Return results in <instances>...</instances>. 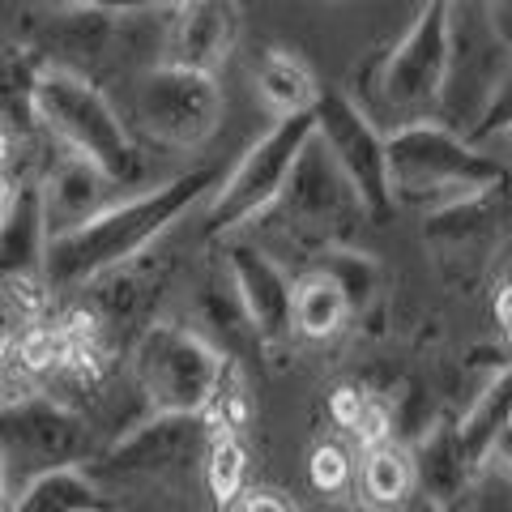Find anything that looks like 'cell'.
<instances>
[{"mask_svg": "<svg viewBox=\"0 0 512 512\" xmlns=\"http://www.w3.org/2000/svg\"><path fill=\"white\" fill-rule=\"evenodd\" d=\"M214 184H218L214 167H192L154 188L124 192V197H116L107 210H99L82 227L47 239V248H43L47 291H82L90 278L146 256L192 205L201 197H210Z\"/></svg>", "mask_w": 512, "mask_h": 512, "instance_id": "obj_1", "label": "cell"}, {"mask_svg": "<svg viewBox=\"0 0 512 512\" xmlns=\"http://www.w3.org/2000/svg\"><path fill=\"white\" fill-rule=\"evenodd\" d=\"M384 163H389L393 205L423 214H436L461 197L504 184V167L444 120H414L384 133Z\"/></svg>", "mask_w": 512, "mask_h": 512, "instance_id": "obj_2", "label": "cell"}, {"mask_svg": "<svg viewBox=\"0 0 512 512\" xmlns=\"http://www.w3.org/2000/svg\"><path fill=\"white\" fill-rule=\"evenodd\" d=\"M448 73V0H423L414 22L389 52L367 64L355 86V103L384 133L414 120L440 116V94Z\"/></svg>", "mask_w": 512, "mask_h": 512, "instance_id": "obj_3", "label": "cell"}, {"mask_svg": "<svg viewBox=\"0 0 512 512\" xmlns=\"http://www.w3.org/2000/svg\"><path fill=\"white\" fill-rule=\"evenodd\" d=\"M30 116H35L47 133L69 154L90 158L94 167H103L120 188H133L141 180V154L133 141V128L120 120L116 103L94 86L86 73L69 69V64H47L35 73V82L26 90Z\"/></svg>", "mask_w": 512, "mask_h": 512, "instance_id": "obj_4", "label": "cell"}, {"mask_svg": "<svg viewBox=\"0 0 512 512\" xmlns=\"http://www.w3.org/2000/svg\"><path fill=\"white\" fill-rule=\"evenodd\" d=\"M231 372V355L180 320H154L137 333L133 376L154 414H205Z\"/></svg>", "mask_w": 512, "mask_h": 512, "instance_id": "obj_5", "label": "cell"}, {"mask_svg": "<svg viewBox=\"0 0 512 512\" xmlns=\"http://www.w3.org/2000/svg\"><path fill=\"white\" fill-rule=\"evenodd\" d=\"M256 218H269L274 227H282L308 252L350 244L363 222H372L363 210L355 184L342 175V167L329 158V150L316 141V133L308 137V146L299 150L295 167H291V175H286V184L274 197V205Z\"/></svg>", "mask_w": 512, "mask_h": 512, "instance_id": "obj_6", "label": "cell"}, {"mask_svg": "<svg viewBox=\"0 0 512 512\" xmlns=\"http://www.w3.org/2000/svg\"><path fill=\"white\" fill-rule=\"evenodd\" d=\"M227 116V94L218 77L146 64L133 77V124L137 133L167 150H201Z\"/></svg>", "mask_w": 512, "mask_h": 512, "instance_id": "obj_7", "label": "cell"}, {"mask_svg": "<svg viewBox=\"0 0 512 512\" xmlns=\"http://www.w3.org/2000/svg\"><path fill=\"white\" fill-rule=\"evenodd\" d=\"M312 137V111L278 116L269 133H261L252 146L239 154V163L222 175L210 192V210H205V235H227L248 227L256 214H265L274 197L282 192L299 150Z\"/></svg>", "mask_w": 512, "mask_h": 512, "instance_id": "obj_8", "label": "cell"}, {"mask_svg": "<svg viewBox=\"0 0 512 512\" xmlns=\"http://www.w3.org/2000/svg\"><path fill=\"white\" fill-rule=\"evenodd\" d=\"M508 64L512 43L495 30L487 0H448V73L436 120L470 133Z\"/></svg>", "mask_w": 512, "mask_h": 512, "instance_id": "obj_9", "label": "cell"}, {"mask_svg": "<svg viewBox=\"0 0 512 512\" xmlns=\"http://www.w3.org/2000/svg\"><path fill=\"white\" fill-rule=\"evenodd\" d=\"M312 133L355 184L372 222H384L397 205L389 197V163H384V128L355 103L350 90H320L312 107Z\"/></svg>", "mask_w": 512, "mask_h": 512, "instance_id": "obj_10", "label": "cell"}, {"mask_svg": "<svg viewBox=\"0 0 512 512\" xmlns=\"http://www.w3.org/2000/svg\"><path fill=\"white\" fill-rule=\"evenodd\" d=\"M239 26H244V0H180L163 9L158 64L218 77L235 52Z\"/></svg>", "mask_w": 512, "mask_h": 512, "instance_id": "obj_11", "label": "cell"}, {"mask_svg": "<svg viewBox=\"0 0 512 512\" xmlns=\"http://www.w3.org/2000/svg\"><path fill=\"white\" fill-rule=\"evenodd\" d=\"M0 453L5 461L35 466V474L77 466L86 453V423L56 402L18 397V402L0 406Z\"/></svg>", "mask_w": 512, "mask_h": 512, "instance_id": "obj_12", "label": "cell"}, {"mask_svg": "<svg viewBox=\"0 0 512 512\" xmlns=\"http://www.w3.org/2000/svg\"><path fill=\"white\" fill-rule=\"evenodd\" d=\"M43 248L47 231L39 210V188L22 184L13 192V201L0 210V303L35 312L47 299Z\"/></svg>", "mask_w": 512, "mask_h": 512, "instance_id": "obj_13", "label": "cell"}, {"mask_svg": "<svg viewBox=\"0 0 512 512\" xmlns=\"http://www.w3.org/2000/svg\"><path fill=\"white\" fill-rule=\"evenodd\" d=\"M227 278L231 291L244 308L248 325L261 346H278L282 338H291L295 320H291V278L286 269L252 239H231L227 244Z\"/></svg>", "mask_w": 512, "mask_h": 512, "instance_id": "obj_14", "label": "cell"}, {"mask_svg": "<svg viewBox=\"0 0 512 512\" xmlns=\"http://www.w3.org/2000/svg\"><path fill=\"white\" fill-rule=\"evenodd\" d=\"M35 188H39V210H43L47 239L82 227V222H90L99 210H107L116 197H124V188L82 154H64L60 163L43 175V184H35Z\"/></svg>", "mask_w": 512, "mask_h": 512, "instance_id": "obj_15", "label": "cell"}, {"mask_svg": "<svg viewBox=\"0 0 512 512\" xmlns=\"http://www.w3.org/2000/svg\"><path fill=\"white\" fill-rule=\"evenodd\" d=\"M205 448H210L205 414H154L146 427H137L111 453V461H116V470L167 474V470H184L192 461H201Z\"/></svg>", "mask_w": 512, "mask_h": 512, "instance_id": "obj_16", "label": "cell"}, {"mask_svg": "<svg viewBox=\"0 0 512 512\" xmlns=\"http://www.w3.org/2000/svg\"><path fill=\"white\" fill-rule=\"evenodd\" d=\"M410 466H414V487L423 491L427 508H440V512L457 504V495L466 491L470 474H474L466 466V457H461L457 427L444 419L431 423L419 436V444H414V453H410Z\"/></svg>", "mask_w": 512, "mask_h": 512, "instance_id": "obj_17", "label": "cell"}, {"mask_svg": "<svg viewBox=\"0 0 512 512\" xmlns=\"http://www.w3.org/2000/svg\"><path fill=\"white\" fill-rule=\"evenodd\" d=\"M256 94L261 103L274 111V116H295V111H312L320 99L316 73L308 69V60L299 52H286V47H269V52L256 60Z\"/></svg>", "mask_w": 512, "mask_h": 512, "instance_id": "obj_18", "label": "cell"}, {"mask_svg": "<svg viewBox=\"0 0 512 512\" xmlns=\"http://www.w3.org/2000/svg\"><path fill=\"white\" fill-rule=\"evenodd\" d=\"M508 419H512V363L500 367V372L487 380V389L474 397V406L461 414V423H453V427H457L461 457H466L470 470H483V466H487L491 444H495V436L504 431Z\"/></svg>", "mask_w": 512, "mask_h": 512, "instance_id": "obj_19", "label": "cell"}, {"mask_svg": "<svg viewBox=\"0 0 512 512\" xmlns=\"http://www.w3.org/2000/svg\"><path fill=\"white\" fill-rule=\"evenodd\" d=\"M355 316L350 303L342 295V286L333 282L325 269H308L291 282V320H295V333L312 342H325L333 333H342V325Z\"/></svg>", "mask_w": 512, "mask_h": 512, "instance_id": "obj_20", "label": "cell"}, {"mask_svg": "<svg viewBox=\"0 0 512 512\" xmlns=\"http://www.w3.org/2000/svg\"><path fill=\"white\" fill-rule=\"evenodd\" d=\"M9 512H107V508L99 500V487L82 470L56 466L30 478Z\"/></svg>", "mask_w": 512, "mask_h": 512, "instance_id": "obj_21", "label": "cell"}, {"mask_svg": "<svg viewBox=\"0 0 512 512\" xmlns=\"http://www.w3.org/2000/svg\"><path fill=\"white\" fill-rule=\"evenodd\" d=\"M359 483H363V500L376 508H397L406 504V495L414 491V466L410 453L397 440L363 448V466H359Z\"/></svg>", "mask_w": 512, "mask_h": 512, "instance_id": "obj_22", "label": "cell"}, {"mask_svg": "<svg viewBox=\"0 0 512 512\" xmlns=\"http://www.w3.org/2000/svg\"><path fill=\"white\" fill-rule=\"evenodd\" d=\"M312 265H316V269H325V274L342 286V295H346V303H350V312H363L367 303L376 299V291H380V265H376L367 252H355L350 244L312 252Z\"/></svg>", "mask_w": 512, "mask_h": 512, "instance_id": "obj_23", "label": "cell"}, {"mask_svg": "<svg viewBox=\"0 0 512 512\" xmlns=\"http://www.w3.org/2000/svg\"><path fill=\"white\" fill-rule=\"evenodd\" d=\"M244 470H248V457H244V444H239L231 431L210 440L205 448V483H210V495L218 500V508H231L244 491Z\"/></svg>", "mask_w": 512, "mask_h": 512, "instance_id": "obj_24", "label": "cell"}, {"mask_svg": "<svg viewBox=\"0 0 512 512\" xmlns=\"http://www.w3.org/2000/svg\"><path fill=\"white\" fill-rule=\"evenodd\" d=\"M308 483L316 495H342L355 483V457H350V448L338 440L316 444L308 457Z\"/></svg>", "mask_w": 512, "mask_h": 512, "instance_id": "obj_25", "label": "cell"}, {"mask_svg": "<svg viewBox=\"0 0 512 512\" xmlns=\"http://www.w3.org/2000/svg\"><path fill=\"white\" fill-rule=\"evenodd\" d=\"M393 431H397V406L380 393H367L359 419H355V427H350V436L359 440V448H376V444H389Z\"/></svg>", "mask_w": 512, "mask_h": 512, "instance_id": "obj_26", "label": "cell"}, {"mask_svg": "<svg viewBox=\"0 0 512 512\" xmlns=\"http://www.w3.org/2000/svg\"><path fill=\"white\" fill-rule=\"evenodd\" d=\"M500 133H512V64L504 69L500 82H495L491 99H487V107H483V116H478V124L470 128L466 137L474 141V146H483V141L500 137Z\"/></svg>", "mask_w": 512, "mask_h": 512, "instance_id": "obj_27", "label": "cell"}, {"mask_svg": "<svg viewBox=\"0 0 512 512\" xmlns=\"http://www.w3.org/2000/svg\"><path fill=\"white\" fill-rule=\"evenodd\" d=\"M363 389H355V384H342V389H333V397H329V414H333V423H338L342 431H350L355 427V419H359V410H363Z\"/></svg>", "mask_w": 512, "mask_h": 512, "instance_id": "obj_28", "label": "cell"}, {"mask_svg": "<svg viewBox=\"0 0 512 512\" xmlns=\"http://www.w3.org/2000/svg\"><path fill=\"white\" fill-rule=\"evenodd\" d=\"M73 5H90V9H103V13H163L180 0H73Z\"/></svg>", "mask_w": 512, "mask_h": 512, "instance_id": "obj_29", "label": "cell"}, {"mask_svg": "<svg viewBox=\"0 0 512 512\" xmlns=\"http://www.w3.org/2000/svg\"><path fill=\"white\" fill-rule=\"evenodd\" d=\"M239 512H295V508L274 491H248L244 504H239Z\"/></svg>", "mask_w": 512, "mask_h": 512, "instance_id": "obj_30", "label": "cell"}, {"mask_svg": "<svg viewBox=\"0 0 512 512\" xmlns=\"http://www.w3.org/2000/svg\"><path fill=\"white\" fill-rule=\"evenodd\" d=\"M487 461H491V466H500V470L512 478V419L504 423V431H500V436H495V444H491Z\"/></svg>", "mask_w": 512, "mask_h": 512, "instance_id": "obj_31", "label": "cell"}, {"mask_svg": "<svg viewBox=\"0 0 512 512\" xmlns=\"http://www.w3.org/2000/svg\"><path fill=\"white\" fill-rule=\"evenodd\" d=\"M487 13H491V22L495 30L512 43V0H487Z\"/></svg>", "mask_w": 512, "mask_h": 512, "instance_id": "obj_32", "label": "cell"}, {"mask_svg": "<svg viewBox=\"0 0 512 512\" xmlns=\"http://www.w3.org/2000/svg\"><path fill=\"white\" fill-rule=\"evenodd\" d=\"M495 320H500L504 333H512V282L500 286V295H495Z\"/></svg>", "mask_w": 512, "mask_h": 512, "instance_id": "obj_33", "label": "cell"}, {"mask_svg": "<svg viewBox=\"0 0 512 512\" xmlns=\"http://www.w3.org/2000/svg\"><path fill=\"white\" fill-rule=\"evenodd\" d=\"M5 359H9V333L0 325V406H9V393H5Z\"/></svg>", "mask_w": 512, "mask_h": 512, "instance_id": "obj_34", "label": "cell"}, {"mask_svg": "<svg viewBox=\"0 0 512 512\" xmlns=\"http://www.w3.org/2000/svg\"><path fill=\"white\" fill-rule=\"evenodd\" d=\"M5 495H9V461L0 453V504H5Z\"/></svg>", "mask_w": 512, "mask_h": 512, "instance_id": "obj_35", "label": "cell"}, {"mask_svg": "<svg viewBox=\"0 0 512 512\" xmlns=\"http://www.w3.org/2000/svg\"><path fill=\"white\" fill-rule=\"evenodd\" d=\"M427 512H440V508H427Z\"/></svg>", "mask_w": 512, "mask_h": 512, "instance_id": "obj_36", "label": "cell"}, {"mask_svg": "<svg viewBox=\"0 0 512 512\" xmlns=\"http://www.w3.org/2000/svg\"><path fill=\"white\" fill-rule=\"evenodd\" d=\"M508 342H512V333H508Z\"/></svg>", "mask_w": 512, "mask_h": 512, "instance_id": "obj_37", "label": "cell"}]
</instances>
